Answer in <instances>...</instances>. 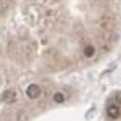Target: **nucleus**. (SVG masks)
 I'll return each instance as SVG.
<instances>
[{"instance_id": "nucleus-5", "label": "nucleus", "mask_w": 121, "mask_h": 121, "mask_svg": "<svg viewBox=\"0 0 121 121\" xmlns=\"http://www.w3.org/2000/svg\"><path fill=\"white\" fill-rule=\"evenodd\" d=\"M53 100H55L56 103H63L65 102V95H63L61 92H56L55 95H53Z\"/></svg>"}, {"instance_id": "nucleus-3", "label": "nucleus", "mask_w": 121, "mask_h": 121, "mask_svg": "<svg viewBox=\"0 0 121 121\" xmlns=\"http://www.w3.org/2000/svg\"><path fill=\"white\" fill-rule=\"evenodd\" d=\"M2 100H3L5 103H13L15 100H16V94H15V91H11V89L5 91V92L2 94Z\"/></svg>"}, {"instance_id": "nucleus-4", "label": "nucleus", "mask_w": 121, "mask_h": 121, "mask_svg": "<svg viewBox=\"0 0 121 121\" xmlns=\"http://www.w3.org/2000/svg\"><path fill=\"white\" fill-rule=\"evenodd\" d=\"M94 53H95V47H94V45H87L86 48H84V55H86V56L91 58Z\"/></svg>"}, {"instance_id": "nucleus-1", "label": "nucleus", "mask_w": 121, "mask_h": 121, "mask_svg": "<svg viewBox=\"0 0 121 121\" xmlns=\"http://www.w3.org/2000/svg\"><path fill=\"white\" fill-rule=\"evenodd\" d=\"M107 115H108V118H112V120H118L121 116V105L118 103H110L108 105V108H107Z\"/></svg>"}, {"instance_id": "nucleus-2", "label": "nucleus", "mask_w": 121, "mask_h": 121, "mask_svg": "<svg viewBox=\"0 0 121 121\" xmlns=\"http://www.w3.org/2000/svg\"><path fill=\"white\" fill-rule=\"evenodd\" d=\"M26 95H28L29 99H37L39 95H40V86L37 84H31L26 87Z\"/></svg>"}]
</instances>
